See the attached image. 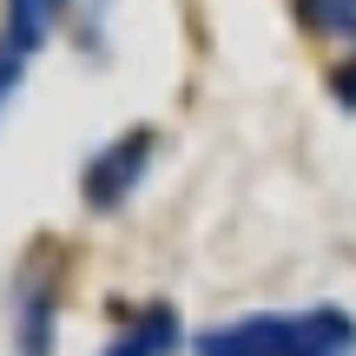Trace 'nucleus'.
Wrapping results in <instances>:
<instances>
[{"label": "nucleus", "instance_id": "20e7f679", "mask_svg": "<svg viewBox=\"0 0 356 356\" xmlns=\"http://www.w3.org/2000/svg\"><path fill=\"white\" fill-rule=\"evenodd\" d=\"M323 26H356V0H317Z\"/></svg>", "mask_w": 356, "mask_h": 356}, {"label": "nucleus", "instance_id": "7ed1b4c3", "mask_svg": "<svg viewBox=\"0 0 356 356\" xmlns=\"http://www.w3.org/2000/svg\"><path fill=\"white\" fill-rule=\"evenodd\" d=\"M172 330H178V323H172V310H145V317L132 323V330L119 337L106 356H165V350H172Z\"/></svg>", "mask_w": 356, "mask_h": 356}, {"label": "nucleus", "instance_id": "39448f33", "mask_svg": "<svg viewBox=\"0 0 356 356\" xmlns=\"http://www.w3.org/2000/svg\"><path fill=\"white\" fill-rule=\"evenodd\" d=\"M337 92H343V99L356 106V66H343V79H337Z\"/></svg>", "mask_w": 356, "mask_h": 356}, {"label": "nucleus", "instance_id": "f257e3e1", "mask_svg": "<svg viewBox=\"0 0 356 356\" xmlns=\"http://www.w3.org/2000/svg\"><path fill=\"white\" fill-rule=\"evenodd\" d=\"M198 356H297V317H244L198 343Z\"/></svg>", "mask_w": 356, "mask_h": 356}, {"label": "nucleus", "instance_id": "f03ea898", "mask_svg": "<svg viewBox=\"0 0 356 356\" xmlns=\"http://www.w3.org/2000/svg\"><path fill=\"white\" fill-rule=\"evenodd\" d=\"M152 132H126V139L113 145V152H99L92 159V172H86V204H119L132 185H139V172H145V159H152Z\"/></svg>", "mask_w": 356, "mask_h": 356}]
</instances>
